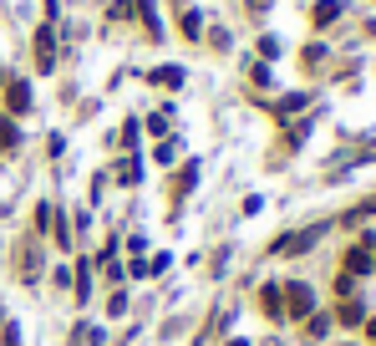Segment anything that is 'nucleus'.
I'll return each mask as SVG.
<instances>
[{"mask_svg": "<svg viewBox=\"0 0 376 346\" xmlns=\"http://www.w3.org/2000/svg\"><path fill=\"white\" fill-rule=\"evenodd\" d=\"M280 300H285V316H295V321L316 311V290L305 286V280H290V286L280 290Z\"/></svg>", "mask_w": 376, "mask_h": 346, "instance_id": "f257e3e1", "label": "nucleus"}, {"mask_svg": "<svg viewBox=\"0 0 376 346\" xmlns=\"http://www.w3.org/2000/svg\"><path fill=\"white\" fill-rule=\"evenodd\" d=\"M36 67H41V72L56 67V31H51V20L36 31Z\"/></svg>", "mask_w": 376, "mask_h": 346, "instance_id": "f03ea898", "label": "nucleus"}, {"mask_svg": "<svg viewBox=\"0 0 376 346\" xmlns=\"http://www.w3.org/2000/svg\"><path fill=\"white\" fill-rule=\"evenodd\" d=\"M316 234H320V229H305V234H285V240H275V255H300V250H311V245H316Z\"/></svg>", "mask_w": 376, "mask_h": 346, "instance_id": "7ed1b4c3", "label": "nucleus"}, {"mask_svg": "<svg viewBox=\"0 0 376 346\" xmlns=\"http://www.w3.org/2000/svg\"><path fill=\"white\" fill-rule=\"evenodd\" d=\"M6 102H11V113H31V86L26 82H6Z\"/></svg>", "mask_w": 376, "mask_h": 346, "instance_id": "20e7f679", "label": "nucleus"}, {"mask_svg": "<svg viewBox=\"0 0 376 346\" xmlns=\"http://www.w3.org/2000/svg\"><path fill=\"white\" fill-rule=\"evenodd\" d=\"M346 270H351V275H366V270H371V250H366V245H356V250L346 255Z\"/></svg>", "mask_w": 376, "mask_h": 346, "instance_id": "39448f33", "label": "nucleus"}, {"mask_svg": "<svg viewBox=\"0 0 376 346\" xmlns=\"http://www.w3.org/2000/svg\"><path fill=\"white\" fill-rule=\"evenodd\" d=\"M259 300H264V311H270L275 321H285V300H280V286H264V295H259Z\"/></svg>", "mask_w": 376, "mask_h": 346, "instance_id": "423d86ee", "label": "nucleus"}, {"mask_svg": "<svg viewBox=\"0 0 376 346\" xmlns=\"http://www.w3.org/2000/svg\"><path fill=\"white\" fill-rule=\"evenodd\" d=\"M15 148H20V133H15L6 117H0V153H15Z\"/></svg>", "mask_w": 376, "mask_h": 346, "instance_id": "0eeeda50", "label": "nucleus"}, {"mask_svg": "<svg viewBox=\"0 0 376 346\" xmlns=\"http://www.w3.org/2000/svg\"><path fill=\"white\" fill-rule=\"evenodd\" d=\"M153 82H158V86H183V67H158Z\"/></svg>", "mask_w": 376, "mask_h": 346, "instance_id": "6e6552de", "label": "nucleus"}, {"mask_svg": "<svg viewBox=\"0 0 376 346\" xmlns=\"http://www.w3.org/2000/svg\"><path fill=\"white\" fill-rule=\"evenodd\" d=\"M336 15H341V0H320L316 6V26H330Z\"/></svg>", "mask_w": 376, "mask_h": 346, "instance_id": "1a4fd4ad", "label": "nucleus"}, {"mask_svg": "<svg viewBox=\"0 0 376 346\" xmlns=\"http://www.w3.org/2000/svg\"><path fill=\"white\" fill-rule=\"evenodd\" d=\"M300 107H305V97L295 92V97H280V107H275V113H280V117H290V113H300Z\"/></svg>", "mask_w": 376, "mask_h": 346, "instance_id": "9d476101", "label": "nucleus"}, {"mask_svg": "<svg viewBox=\"0 0 376 346\" xmlns=\"http://www.w3.org/2000/svg\"><path fill=\"white\" fill-rule=\"evenodd\" d=\"M198 31H204V20H198V11H188V15H183V36L198 41Z\"/></svg>", "mask_w": 376, "mask_h": 346, "instance_id": "9b49d317", "label": "nucleus"}, {"mask_svg": "<svg viewBox=\"0 0 376 346\" xmlns=\"http://www.w3.org/2000/svg\"><path fill=\"white\" fill-rule=\"evenodd\" d=\"M148 133H168V113H153L148 117Z\"/></svg>", "mask_w": 376, "mask_h": 346, "instance_id": "f8f14e48", "label": "nucleus"}, {"mask_svg": "<svg viewBox=\"0 0 376 346\" xmlns=\"http://www.w3.org/2000/svg\"><path fill=\"white\" fill-rule=\"evenodd\" d=\"M153 158H158V163H173V158H179V148H173V143H158V153H153Z\"/></svg>", "mask_w": 376, "mask_h": 346, "instance_id": "ddd939ff", "label": "nucleus"}, {"mask_svg": "<svg viewBox=\"0 0 376 346\" xmlns=\"http://www.w3.org/2000/svg\"><path fill=\"white\" fill-rule=\"evenodd\" d=\"M341 321L346 326H361V306H341Z\"/></svg>", "mask_w": 376, "mask_h": 346, "instance_id": "4468645a", "label": "nucleus"}, {"mask_svg": "<svg viewBox=\"0 0 376 346\" xmlns=\"http://www.w3.org/2000/svg\"><path fill=\"white\" fill-rule=\"evenodd\" d=\"M179 184H183V193H188V188L198 184V163H188V168H183V179H179Z\"/></svg>", "mask_w": 376, "mask_h": 346, "instance_id": "2eb2a0df", "label": "nucleus"}, {"mask_svg": "<svg viewBox=\"0 0 376 346\" xmlns=\"http://www.w3.org/2000/svg\"><path fill=\"white\" fill-rule=\"evenodd\" d=\"M229 346H249V341H229Z\"/></svg>", "mask_w": 376, "mask_h": 346, "instance_id": "dca6fc26", "label": "nucleus"}, {"mask_svg": "<svg viewBox=\"0 0 376 346\" xmlns=\"http://www.w3.org/2000/svg\"><path fill=\"white\" fill-rule=\"evenodd\" d=\"M371 341H376V321H371Z\"/></svg>", "mask_w": 376, "mask_h": 346, "instance_id": "f3484780", "label": "nucleus"}, {"mask_svg": "<svg viewBox=\"0 0 376 346\" xmlns=\"http://www.w3.org/2000/svg\"><path fill=\"white\" fill-rule=\"evenodd\" d=\"M0 86H6V72H0Z\"/></svg>", "mask_w": 376, "mask_h": 346, "instance_id": "a211bd4d", "label": "nucleus"}]
</instances>
